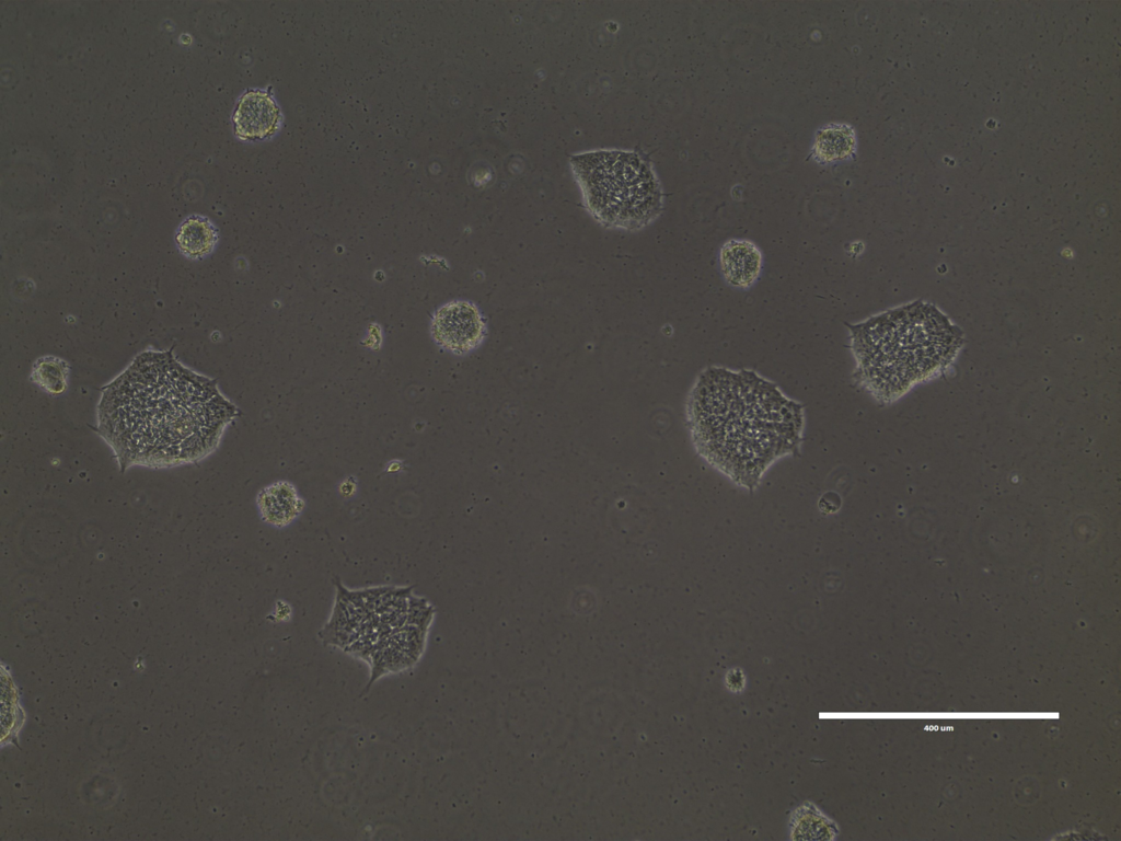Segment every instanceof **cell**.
I'll return each mask as SVG.
<instances>
[{
    "label": "cell",
    "mask_w": 1121,
    "mask_h": 841,
    "mask_svg": "<svg viewBox=\"0 0 1121 841\" xmlns=\"http://www.w3.org/2000/svg\"><path fill=\"white\" fill-rule=\"evenodd\" d=\"M239 414L217 379L184 366L172 349H148L101 389L96 431L122 473L165 469L206 458Z\"/></svg>",
    "instance_id": "6da1fadb"
},
{
    "label": "cell",
    "mask_w": 1121,
    "mask_h": 841,
    "mask_svg": "<svg viewBox=\"0 0 1121 841\" xmlns=\"http://www.w3.org/2000/svg\"><path fill=\"white\" fill-rule=\"evenodd\" d=\"M685 419L696 452L731 482L753 492L778 460L798 456L805 410L752 369L709 366L686 399Z\"/></svg>",
    "instance_id": "7a4b0ae2"
},
{
    "label": "cell",
    "mask_w": 1121,
    "mask_h": 841,
    "mask_svg": "<svg viewBox=\"0 0 1121 841\" xmlns=\"http://www.w3.org/2000/svg\"><path fill=\"white\" fill-rule=\"evenodd\" d=\"M855 360L853 380L890 403L952 360L962 334L936 307L913 302L846 323Z\"/></svg>",
    "instance_id": "3957f363"
},
{
    "label": "cell",
    "mask_w": 1121,
    "mask_h": 841,
    "mask_svg": "<svg viewBox=\"0 0 1121 841\" xmlns=\"http://www.w3.org/2000/svg\"><path fill=\"white\" fill-rule=\"evenodd\" d=\"M589 214L606 228L639 230L662 211L659 181L636 152L599 150L570 158Z\"/></svg>",
    "instance_id": "277c9868"
},
{
    "label": "cell",
    "mask_w": 1121,
    "mask_h": 841,
    "mask_svg": "<svg viewBox=\"0 0 1121 841\" xmlns=\"http://www.w3.org/2000/svg\"><path fill=\"white\" fill-rule=\"evenodd\" d=\"M430 334L441 349L455 356H465L484 343L487 322L476 303L454 299L434 312Z\"/></svg>",
    "instance_id": "5b68a950"
},
{
    "label": "cell",
    "mask_w": 1121,
    "mask_h": 841,
    "mask_svg": "<svg viewBox=\"0 0 1121 841\" xmlns=\"http://www.w3.org/2000/svg\"><path fill=\"white\" fill-rule=\"evenodd\" d=\"M281 123L275 99L263 90H247L238 100L232 114L234 135L244 141L269 138Z\"/></svg>",
    "instance_id": "8992f818"
},
{
    "label": "cell",
    "mask_w": 1121,
    "mask_h": 841,
    "mask_svg": "<svg viewBox=\"0 0 1121 841\" xmlns=\"http://www.w3.org/2000/svg\"><path fill=\"white\" fill-rule=\"evenodd\" d=\"M718 264L725 283L733 288L747 289L760 277L763 254L748 239H730L719 250Z\"/></svg>",
    "instance_id": "52a82bcc"
},
{
    "label": "cell",
    "mask_w": 1121,
    "mask_h": 841,
    "mask_svg": "<svg viewBox=\"0 0 1121 841\" xmlns=\"http://www.w3.org/2000/svg\"><path fill=\"white\" fill-rule=\"evenodd\" d=\"M857 148L855 129L847 123H829L817 129L810 157L819 164H833L852 159Z\"/></svg>",
    "instance_id": "ba28073f"
},
{
    "label": "cell",
    "mask_w": 1121,
    "mask_h": 841,
    "mask_svg": "<svg viewBox=\"0 0 1121 841\" xmlns=\"http://www.w3.org/2000/svg\"><path fill=\"white\" fill-rule=\"evenodd\" d=\"M256 502L261 518L276 527L289 525L303 509V502L298 497L294 486L285 481L263 488Z\"/></svg>",
    "instance_id": "9c48e42d"
},
{
    "label": "cell",
    "mask_w": 1121,
    "mask_h": 841,
    "mask_svg": "<svg viewBox=\"0 0 1121 841\" xmlns=\"http://www.w3.org/2000/svg\"><path fill=\"white\" fill-rule=\"evenodd\" d=\"M219 233L207 217L192 215L184 219L175 232L178 251L189 260H201L216 247Z\"/></svg>",
    "instance_id": "30bf717a"
},
{
    "label": "cell",
    "mask_w": 1121,
    "mask_h": 841,
    "mask_svg": "<svg viewBox=\"0 0 1121 841\" xmlns=\"http://www.w3.org/2000/svg\"><path fill=\"white\" fill-rule=\"evenodd\" d=\"M70 367L67 361L56 356L38 358L31 371V381L50 395L66 391Z\"/></svg>",
    "instance_id": "8fae6325"
},
{
    "label": "cell",
    "mask_w": 1121,
    "mask_h": 841,
    "mask_svg": "<svg viewBox=\"0 0 1121 841\" xmlns=\"http://www.w3.org/2000/svg\"><path fill=\"white\" fill-rule=\"evenodd\" d=\"M434 614L432 607L421 598H409L406 623L428 630Z\"/></svg>",
    "instance_id": "7c38bea8"
},
{
    "label": "cell",
    "mask_w": 1121,
    "mask_h": 841,
    "mask_svg": "<svg viewBox=\"0 0 1121 841\" xmlns=\"http://www.w3.org/2000/svg\"><path fill=\"white\" fill-rule=\"evenodd\" d=\"M746 678L741 669L733 668L726 675V684L729 690L739 692L743 689Z\"/></svg>",
    "instance_id": "4fadbf2b"
}]
</instances>
